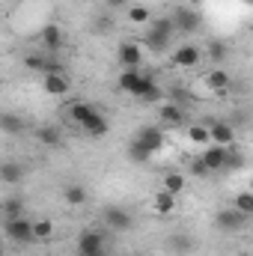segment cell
<instances>
[{"mask_svg": "<svg viewBox=\"0 0 253 256\" xmlns=\"http://www.w3.org/2000/svg\"><path fill=\"white\" fill-rule=\"evenodd\" d=\"M173 36H176V27H173L170 15L167 18H155L149 24V30L143 33V48L149 54H167L170 45H173Z\"/></svg>", "mask_w": 253, "mask_h": 256, "instance_id": "1", "label": "cell"}, {"mask_svg": "<svg viewBox=\"0 0 253 256\" xmlns=\"http://www.w3.org/2000/svg\"><path fill=\"white\" fill-rule=\"evenodd\" d=\"M3 232H6V238L12 242V244H30V242H36V236H33V220L24 214V218H12V220H3Z\"/></svg>", "mask_w": 253, "mask_h": 256, "instance_id": "2", "label": "cell"}, {"mask_svg": "<svg viewBox=\"0 0 253 256\" xmlns=\"http://www.w3.org/2000/svg\"><path fill=\"white\" fill-rule=\"evenodd\" d=\"M149 86H155V80H152L149 74H143L140 68H126V72L120 74V90L128 92V96H134V98H140Z\"/></svg>", "mask_w": 253, "mask_h": 256, "instance_id": "3", "label": "cell"}, {"mask_svg": "<svg viewBox=\"0 0 253 256\" xmlns=\"http://www.w3.org/2000/svg\"><path fill=\"white\" fill-rule=\"evenodd\" d=\"M78 256H108L104 232H98V230L80 232V236H78Z\"/></svg>", "mask_w": 253, "mask_h": 256, "instance_id": "4", "label": "cell"}, {"mask_svg": "<svg viewBox=\"0 0 253 256\" xmlns=\"http://www.w3.org/2000/svg\"><path fill=\"white\" fill-rule=\"evenodd\" d=\"M170 21L176 27V33H196L200 30V12L196 9H188V6H173L170 9Z\"/></svg>", "mask_w": 253, "mask_h": 256, "instance_id": "5", "label": "cell"}, {"mask_svg": "<svg viewBox=\"0 0 253 256\" xmlns=\"http://www.w3.org/2000/svg\"><path fill=\"white\" fill-rule=\"evenodd\" d=\"M102 224L108 230H114V232H128L134 226V218H131V212L122 208V206H108L102 212Z\"/></svg>", "mask_w": 253, "mask_h": 256, "instance_id": "6", "label": "cell"}, {"mask_svg": "<svg viewBox=\"0 0 253 256\" xmlns=\"http://www.w3.org/2000/svg\"><path fill=\"white\" fill-rule=\"evenodd\" d=\"M244 224H248V214H244V212H238L236 206L220 208V212L214 214V226H218L220 232H242V230H244Z\"/></svg>", "mask_w": 253, "mask_h": 256, "instance_id": "7", "label": "cell"}, {"mask_svg": "<svg viewBox=\"0 0 253 256\" xmlns=\"http://www.w3.org/2000/svg\"><path fill=\"white\" fill-rule=\"evenodd\" d=\"M164 248H167V254H173V256H190L196 250V242H194L190 232H170L164 238Z\"/></svg>", "mask_w": 253, "mask_h": 256, "instance_id": "8", "label": "cell"}, {"mask_svg": "<svg viewBox=\"0 0 253 256\" xmlns=\"http://www.w3.org/2000/svg\"><path fill=\"white\" fill-rule=\"evenodd\" d=\"M226 152H230V146L208 143V146L200 152V158L206 161V167H208L212 173H224V170H226Z\"/></svg>", "mask_w": 253, "mask_h": 256, "instance_id": "9", "label": "cell"}, {"mask_svg": "<svg viewBox=\"0 0 253 256\" xmlns=\"http://www.w3.org/2000/svg\"><path fill=\"white\" fill-rule=\"evenodd\" d=\"M202 60V51L196 48V45H179L176 51H173V57H170V63L176 66V68H194V66H200Z\"/></svg>", "mask_w": 253, "mask_h": 256, "instance_id": "10", "label": "cell"}, {"mask_svg": "<svg viewBox=\"0 0 253 256\" xmlns=\"http://www.w3.org/2000/svg\"><path fill=\"white\" fill-rule=\"evenodd\" d=\"M137 140L155 155V152H161L164 149V143H167V137H164V128H158V126H143L140 131H137Z\"/></svg>", "mask_w": 253, "mask_h": 256, "instance_id": "11", "label": "cell"}, {"mask_svg": "<svg viewBox=\"0 0 253 256\" xmlns=\"http://www.w3.org/2000/svg\"><path fill=\"white\" fill-rule=\"evenodd\" d=\"M116 57H120V63L126 66V68H140L143 66V45H137V42H120Z\"/></svg>", "mask_w": 253, "mask_h": 256, "instance_id": "12", "label": "cell"}, {"mask_svg": "<svg viewBox=\"0 0 253 256\" xmlns=\"http://www.w3.org/2000/svg\"><path fill=\"white\" fill-rule=\"evenodd\" d=\"M42 86H45V92L48 96H68V90H72V80L66 78V72H51V74H45V80H42Z\"/></svg>", "mask_w": 253, "mask_h": 256, "instance_id": "13", "label": "cell"}, {"mask_svg": "<svg viewBox=\"0 0 253 256\" xmlns=\"http://www.w3.org/2000/svg\"><path fill=\"white\" fill-rule=\"evenodd\" d=\"M208 134H212V143H218V146H232L236 143V131H232L230 122H224V120L212 122L208 126Z\"/></svg>", "mask_w": 253, "mask_h": 256, "instance_id": "14", "label": "cell"}, {"mask_svg": "<svg viewBox=\"0 0 253 256\" xmlns=\"http://www.w3.org/2000/svg\"><path fill=\"white\" fill-rule=\"evenodd\" d=\"M42 45L48 48V54L60 51V45H63V30H60L57 24H45V27H42Z\"/></svg>", "mask_w": 253, "mask_h": 256, "instance_id": "15", "label": "cell"}, {"mask_svg": "<svg viewBox=\"0 0 253 256\" xmlns=\"http://www.w3.org/2000/svg\"><path fill=\"white\" fill-rule=\"evenodd\" d=\"M158 114H161V120H164L167 126H182V122H185V108H182V104L164 102V104L158 108Z\"/></svg>", "mask_w": 253, "mask_h": 256, "instance_id": "16", "label": "cell"}, {"mask_svg": "<svg viewBox=\"0 0 253 256\" xmlns=\"http://www.w3.org/2000/svg\"><path fill=\"white\" fill-rule=\"evenodd\" d=\"M202 80H206V86L214 90V92H224V90H230V84H232V78H230L224 68H212Z\"/></svg>", "mask_w": 253, "mask_h": 256, "instance_id": "17", "label": "cell"}, {"mask_svg": "<svg viewBox=\"0 0 253 256\" xmlns=\"http://www.w3.org/2000/svg\"><path fill=\"white\" fill-rule=\"evenodd\" d=\"M0 128H3V134L6 137H18V134H24V116H18V114H3V120H0Z\"/></svg>", "mask_w": 253, "mask_h": 256, "instance_id": "18", "label": "cell"}, {"mask_svg": "<svg viewBox=\"0 0 253 256\" xmlns=\"http://www.w3.org/2000/svg\"><path fill=\"white\" fill-rule=\"evenodd\" d=\"M114 30H116V21H114L110 12H98L92 18V36H110Z\"/></svg>", "mask_w": 253, "mask_h": 256, "instance_id": "19", "label": "cell"}, {"mask_svg": "<svg viewBox=\"0 0 253 256\" xmlns=\"http://www.w3.org/2000/svg\"><path fill=\"white\" fill-rule=\"evenodd\" d=\"M152 208H155L158 214H170V212L176 208V194H170V191L161 188V191L152 196Z\"/></svg>", "mask_w": 253, "mask_h": 256, "instance_id": "20", "label": "cell"}, {"mask_svg": "<svg viewBox=\"0 0 253 256\" xmlns=\"http://www.w3.org/2000/svg\"><path fill=\"white\" fill-rule=\"evenodd\" d=\"M80 128H84V131H86L90 137H104V134L110 131V126H108V120H104V116H102L98 110H96V114H92V116H90V120H86V122H84Z\"/></svg>", "mask_w": 253, "mask_h": 256, "instance_id": "21", "label": "cell"}, {"mask_svg": "<svg viewBox=\"0 0 253 256\" xmlns=\"http://www.w3.org/2000/svg\"><path fill=\"white\" fill-rule=\"evenodd\" d=\"M0 179H3L6 185H18V182L24 179V164H18V161H6V164L0 167Z\"/></svg>", "mask_w": 253, "mask_h": 256, "instance_id": "22", "label": "cell"}, {"mask_svg": "<svg viewBox=\"0 0 253 256\" xmlns=\"http://www.w3.org/2000/svg\"><path fill=\"white\" fill-rule=\"evenodd\" d=\"M92 114H96V108L86 104V102H72V104H68V116H72V122H78V126H84Z\"/></svg>", "mask_w": 253, "mask_h": 256, "instance_id": "23", "label": "cell"}, {"mask_svg": "<svg viewBox=\"0 0 253 256\" xmlns=\"http://www.w3.org/2000/svg\"><path fill=\"white\" fill-rule=\"evenodd\" d=\"M12 218H24V196H6L3 200V220H12Z\"/></svg>", "mask_w": 253, "mask_h": 256, "instance_id": "24", "label": "cell"}, {"mask_svg": "<svg viewBox=\"0 0 253 256\" xmlns=\"http://www.w3.org/2000/svg\"><path fill=\"white\" fill-rule=\"evenodd\" d=\"M36 140L54 149V146H60L63 134H60V128H57V126H42V128H36Z\"/></svg>", "mask_w": 253, "mask_h": 256, "instance_id": "25", "label": "cell"}, {"mask_svg": "<svg viewBox=\"0 0 253 256\" xmlns=\"http://www.w3.org/2000/svg\"><path fill=\"white\" fill-rule=\"evenodd\" d=\"M128 161H134V164H149V161H152V152L134 137V140L128 143Z\"/></svg>", "mask_w": 253, "mask_h": 256, "instance_id": "26", "label": "cell"}, {"mask_svg": "<svg viewBox=\"0 0 253 256\" xmlns=\"http://www.w3.org/2000/svg\"><path fill=\"white\" fill-rule=\"evenodd\" d=\"M128 21H131V24H152V12H149V6H143V3H131V6H128Z\"/></svg>", "mask_w": 253, "mask_h": 256, "instance_id": "27", "label": "cell"}, {"mask_svg": "<svg viewBox=\"0 0 253 256\" xmlns=\"http://www.w3.org/2000/svg\"><path fill=\"white\" fill-rule=\"evenodd\" d=\"M206 54H208V60L214 66H220L226 57H230V48H226V42H220V39H214V42H208V48H206Z\"/></svg>", "mask_w": 253, "mask_h": 256, "instance_id": "28", "label": "cell"}, {"mask_svg": "<svg viewBox=\"0 0 253 256\" xmlns=\"http://www.w3.org/2000/svg\"><path fill=\"white\" fill-rule=\"evenodd\" d=\"M63 196H66V202H68V206H84V202L90 200V194H86L84 185H68Z\"/></svg>", "mask_w": 253, "mask_h": 256, "instance_id": "29", "label": "cell"}, {"mask_svg": "<svg viewBox=\"0 0 253 256\" xmlns=\"http://www.w3.org/2000/svg\"><path fill=\"white\" fill-rule=\"evenodd\" d=\"M232 206H236L238 212H244L248 218H253V191H238L232 196Z\"/></svg>", "mask_w": 253, "mask_h": 256, "instance_id": "30", "label": "cell"}, {"mask_svg": "<svg viewBox=\"0 0 253 256\" xmlns=\"http://www.w3.org/2000/svg\"><path fill=\"white\" fill-rule=\"evenodd\" d=\"M188 140L190 143H196V146H208V143H212L208 126H190L188 128Z\"/></svg>", "mask_w": 253, "mask_h": 256, "instance_id": "31", "label": "cell"}, {"mask_svg": "<svg viewBox=\"0 0 253 256\" xmlns=\"http://www.w3.org/2000/svg\"><path fill=\"white\" fill-rule=\"evenodd\" d=\"M137 102H143V104H164V102H167V92L155 84V86H149V90H146Z\"/></svg>", "mask_w": 253, "mask_h": 256, "instance_id": "32", "label": "cell"}, {"mask_svg": "<svg viewBox=\"0 0 253 256\" xmlns=\"http://www.w3.org/2000/svg\"><path fill=\"white\" fill-rule=\"evenodd\" d=\"M33 236H36V242H48V238L54 236V224H51L48 218L33 220Z\"/></svg>", "mask_w": 253, "mask_h": 256, "instance_id": "33", "label": "cell"}, {"mask_svg": "<svg viewBox=\"0 0 253 256\" xmlns=\"http://www.w3.org/2000/svg\"><path fill=\"white\" fill-rule=\"evenodd\" d=\"M164 191H170V194L179 196V194L185 191V176H182V173H167V176H164Z\"/></svg>", "mask_w": 253, "mask_h": 256, "instance_id": "34", "label": "cell"}, {"mask_svg": "<svg viewBox=\"0 0 253 256\" xmlns=\"http://www.w3.org/2000/svg\"><path fill=\"white\" fill-rule=\"evenodd\" d=\"M188 173L194 176V179H208V176H214V173L206 167V161H202V158H194V161H190Z\"/></svg>", "mask_w": 253, "mask_h": 256, "instance_id": "35", "label": "cell"}, {"mask_svg": "<svg viewBox=\"0 0 253 256\" xmlns=\"http://www.w3.org/2000/svg\"><path fill=\"white\" fill-rule=\"evenodd\" d=\"M167 102H173V104H182V108H185V104H190V102H194V96H190L188 90L176 86V90H170V92H167Z\"/></svg>", "mask_w": 253, "mask_h": 256, "instance_id": "36", "label": "cell"}, {"mask_svg": "<svg viewBox=\"0 0 253 256\" xmlns=\"http://www.w3.org/2000/svg\"><path fill=\"white\" fill-rule=\"evenodd\" d=\"M242 164H244V158H242V152L230 146V152H226V170H242ZM226 170H224V173H226Z\"/></svg>", "mask_w": 253, "mask_h": 256, "instance_id": "37", "label": "cell"}, {"mask_svg": "<svg viewBox=\"0 0 253 256\" xmlns=\"http://www.w3.org/2000/svg\"><path fill=\"white\" fill-rule=\"evenodd\" d=\"M102 3H104L108 12H114V9H128V6H131V0H102Z\"/></svg>", "mask_w": 253, "mask_h": 256, "instance_id": "38", "label": "cell"}, {"mask_svg": "<svg viewBox=\"0 0 253 256\" xmlns=\"http://www.w3.org/2000/svg\"><path fill=\"white\" fill-rule=\"evenodd\" d=\"M190 3H202V0H190Z\"/></svg>", "mask_w": 253, "mask_h": 256, "instance_id": "39", "label": "cell"}]
</instances>
